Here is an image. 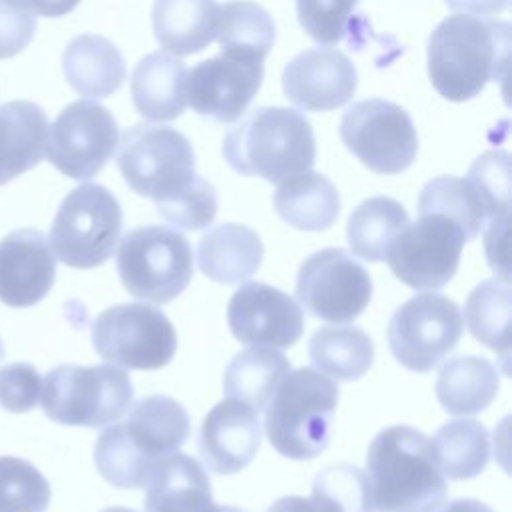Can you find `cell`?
Returning a JSON list of instances; mask_svg holds the SVG:
<instances>
[{"label":"cell","instance_id":"43","mask_svg":"<svg viewBox=\"0 0 512 512\" xmlns=\"http://www.w3.org/2000/svg\"><path fill=\"white\" fill-rule=\"evenodd\" d=\"M506 232H508V218L492 220L486 236V252L490 266L494 270H500L502 278L508 280V268H506Z\"/></svg>","mask_w":512,"mask_h":512},{"label":"cell","instance_id":"7","mask_svg":"<svg viewBox=\"0 0 512 512\" xmlns=\"http://www.w3.org/2000/svg\"><path fill=\"white\" fill-rule=\"evenodd\" d=\"M116 266L124 288L134 298L154 304L174 300L194 274L190 242L166 226L130 230L120 240Z\"/></svg>","mask_w":512,"mask_h":512},{"label":"cell","instance_id":"46","mask_svg":"<svg viewBox=\"0 0 512 512\" xmlns=\"http://www.w3.org/2000/svg\"><path fill=\"white\" fill-rule=\"evenodd\" d=\"M268 512H316L310 498L302 496H284L276 500Z\"/></svg>","mask_w":512,"mask_h":512},{"label":"cell","instance_id":"19","mask_svg":"<svg viewBox=\"0 0 512 512\" xmlns=\"http://www.w3.org/2000/svg\"><path fill=\"white\" fill-rule=\"evenodd\" d=\"M56 280V256L46 236L32 228L0 240V302L24 308L40 302Z\"/></svg>","mask_w":512,"mask_h":512},{"label":"cell","instance_id":"14","mask_svg":"<svg viewBox=\"0 0 512 512\" xmlns=\"http://www.w3.org/2000/svg\"><path fill=\"white\" fill-rule=\"evenodd\" d=\"M466 236L440 214H420L392 240L386 260L392 274L414 290H438L448 284L460 264Z\"/></svg>","mask_w":512,"mask_h":512},{"label":"cell","instance_id":"11","mask_svg":"<svg viewBox=\"0 0 512 512\" xmlns=\"http://www.w3.org/2000/svg\"><path fill=\"white\" fill-rule=\"evenodd\" d=\"M344 146L376 174H400L416 158L418 136L408 112L388 100L352 104L340 120Z\"/></svg>","mask_w":512,"mask_h":512},{"label":"cell","instance_id":"34","mask_svg":"<svg viewBox=\"0 0 512 512\" xmlns=\"http://www.w3.org/2000/svg\"><path fill=\"white\" fill-rule=\"evenodd\" d=\"M510 296V280L492 278L478 284L464 306V318L470 334L500 354L504 362L510 352Z\"/></svg>","mask_w":512,"mask_h":512},{"label":"cell","instance_id":"37","mask_svg":"<svg viewBox=\"0 0 512 512\" xmlns=\"http://www.w3.org/2000/svg\"><path fill=\"white\" fill-rule=\"evenodd\" d=\"M50 484L36 466L22 458L0 456V512H44Z\"/></svg>","mask_w":512,"mask_h":512},{"label":"cell","instance_id":"26","mask_svg":"<svg viewBox=\"0 0 512 512\" xmlns=\"http://www.w3.org/2000/svg\"><path fill=\"white\" fill-rule=\"evenodd\" d=\"M216 0H156L152 8L154 34L160 46L176 56H190L216 40Z\"/></svg>","mask_w":512,"mask_h":512},{"label":"cell","instance_id":"29","mask_svg":"<svg viewBox=\"0 0 512 512\" xmlns=\"http://www.w3.org/2000/svg\"><path fill=\"white\" fill-rule=\"evenodd\" d=\"M216 40L220 42V54L264 62L276 40V26L260 4L230 0L218 10Z\"/></svg>","mask_w":512,"mask_h":512},{"label":"cell","instance_id":"17","mask_svg":"<svg viewBox=\"0 0 512 512\" xmlns=\"http://www.w3.org/2000/svg\"><path fill=\"white\" fill-rule=\"evenodd\" d=\"M228 326L242 344L290 348L302 336L304 314L286 292L264 282H246L228 304Z\"/></svg>","mask_w":512,"mask_h":512},{"label":"cell","instance_id":"9","mask_svg":"<svg viewBox=\"0 0 512 512\" xmlns=\"http://www.w3.org/2000/svg\"><path fill=\"white\" fill-rule=\"evenodd\" d=\"M118 168L126 184L154 204L182 192L198 176L194 150L184 134L170 126L136 124L118 140Z\"/></svg>","mask_w":512,"mask_h":512},{"label":"cell","instance_id":"16","mask_svg":"<svg viewBox=\"0 0 512 512\" xmlns=\"http://www.w3.org/2000/svg\"><path fill=\"white\" fill-rule=\"evenodd\" d=\"M262 78L264 62L218 54L186 72V102L200 116L230 124L246 112Z\"/></svg>","mask_w":512,"mask_h":512},{"label":"cell","instance_id":"1","mask_svg":"<svg viewBox=\"0 0 512 512\" xmlns=\"http://www.w3.org/2000/svg\"><path fill=\"white\" fill-rule=\"evenodd\" d=\"M190 434V418L170 396L138 400L126 420L108 426L94 446L100 476L116 488H144L156 466L178 452Z\"/></svg>","mask_w":512,"mask_h":512},{"label":"cell","instance_id":"5","mask_svg":"<svg viewBox=\"0 0 512 512\" xmlns=\"http://www.w3.org/2000/svg\"><path fill=\"white\" fill-rule=\"evenodd\" d=\"M338 404V386L314 368L288 372L264 412V430L286 458H316L330 440V428Z\"/></svg>","mask_w":512,"mask_h":512},{"label":"cell","instance_id":"39","mask_svg":"<svg viewBox=\"0 0 512 512\" xmlns=\"http://www.w3.org/2000/svg\"><path fill=\"white\" fill-rule=\"evenodd\" d=\"M156 208L170 224L184 230H200L206 228L216 216V190L208 180L196 176L192 184H188L176 196L158 202Z\"/></svg>","mask_w":512,"mask_h":512},{"label":"cell","instance_id":"27","mask_svg":"<svg viewBox=\"0 0 512 512\" xmlns=\"http://www.w3.org/2000/svg\"><path fill=\"white\" fill-rule=\"evenodd\" d=\"M274 208L290 226L306 232L330 228L340 212V194L322 174L306 170L278 182Z\"/></svg>","mask_w":512,"mask_h":512},{"label":"cell","instance_id":"2","mask_svg":"<svg viewBox=\"0 0 512 512\" xmlns=\"http://www.w3.org/2000/svg\"><path fill=\"white\" fill-rule=\"evenodd\" d=\"M510 62V24L454 14L442 20L428 40V74L440 96L464 102L488 82L504 80Z\"/></svg>","mask_w":512,"mask_h":512},{"label":"cell","instance_id":"35","mask_svg":"<svg viewBox=\"0 0 512 512\" xmlns=\"http://www.w3.org/2000/svg\"><path fill=\"white\" fill-rule=\"evenodd\" d=\"M418 214H440L454 220L462 228L466 240L476 238L486 222V212L478 194L466 178L462 180L456 176L430 180L420 192Z\"/></svg>","mask_w":512,"mask_h":512},{"label":"cell","instance_id":"36","mask_svg":"<svg viewBox=\"0 0 512 512\" xmlns=\"http://www.w3.org/2000/svg\"><path fill=\"white\" fill-rule=\"evenodd\" d=\"M316 512H374L366 472L350 464L324 468L312 486Z\"/></svg>","mask_w":512,"mask_h":512},{"label":"cell","instance_id":"18","mask_svg":"<svg viewBox=\"0 0 512 512\" xmlns=\"http://www.w3.org/2000/svg\"><path fill=\"white\" fill-rule=\"evenodd\" d=\"M356 84V66L334 48L304 50L282 72L286 98L308 112H328L348 104Z\"/></svg>","mask_w":512,"mask_h":512},{"label":"cell","instance_id":"31","mask_svg":"<svg viewBox=\"0 0 512 512\" xmlns=\"http://www.w3.org/2000/svg\"><path fill=\"white\" fill-rule=\"evenodd\" d=\"M410 222L400 202L388 196H374L358 204L346 224V236L352 252L364 260H386L392 240Z\"/></svg>","mask_w":512,"mask_h":512},{"label":"cell","instance_id":"30","mask_svg":"<svg viewBox=\"0 0 512 512\" xmlns=\"http://www.w3.org/2000/svg\"><path fill=\"white\" fill-rule=\"evenodd\" d=\"M290 372V362L270 346H250L234 356L224 372V392L254 410L266 408L282 378Z\"/></svg>","mask_w":512,"mask_h":512},{"label":"cell","instance_id":"32","mask_svg":"<svg viewBox=\"0 0 512 512\" xmlns=\"http://www.w3.org/2000/svg\"><path fill=\"white\" fill-rule=\"evenodd\" d=\"M374 358L370 336L356 326H326L310 340V360L318 372L336 380H358Z\"/></svg>","mask_w":512,"mask_h":512},{"label":"cell","instance_id":"49","mask_svg":"<svg viewBox=\"0 0 512 512\" xmlns=\"http://www.w3.org/2000/svg\"><path fill=\"white\" fill-rule=\"evenodd\" d=\"M4 358V346H2V340H0V360Z\"/></svg>","mask_w":512,"mask_h":512},{"label":"cell","instance_id":"15","mask_svg":"<svg viewBox=\"0 0 512 512\" xmlns=\"http://www.w3.org/2000/svg\"><path fill=\"white\" fill-rule=\"evenodd\" d=\"M296 296L312 316L344 324L356 320L368 306L372 280L348 252L326 248L300 266Z\"/></svg>","mask_w":512,"mask_h":512},{"label":"cell","instance_id":"20","mask_svg":"<svg viewBox=\"0 0 512 512\" xmlns=\"http://www.w3.org/2000/svg\"><path fill=\"white\" fill-rule=\"evenodd\" d=\"M198 446L204 464L212 472H240L260 448L258 410L236 398L218 402L202 422Z\"/></svg>","mask_w":512,"mask_h":512},{"label":"cell","instance_id":"24","mask_svg":"<svg viewBox=\"0 0 512 512\" xmlns=\"http://www.w3.org/2000/svg\"><path fill=\"white\" fill-rule=\"evenodd\" d=\"M264 256L260 236L244 224H220L198 242V266L214 282L236 284L256 274Z\"/></svg>","mask_w":512,"mask_h":512},{"label":"cell","instance_id":"22","mask_svg":"<svg viewBox=\"0 0 512 512\" xmlns=\"http://www.w3.org/2000/svg\"><path fill=\"white\" fill-rule=\"evenodd\" d=\"M132 102L148 120H174L186 108V66L176 56L152 52L144 56L130 80Z\"/></svg>","mask_w":512,"mask_h":512},{"label":"cell","instance_id":"25","mask_svg":"<svg viewBox=\"0 0 512 512\" xmlns=\"http://www.w3.org/2000/svg\"><path fill=\"white\" fill-rule=\"evenodd\" d=\"M62 70L68 84L88 98L112 96L126 78L122 54L98 34L76 36L62 54Z\"/></svg>","mask_w":512,"mask_h":512},{"label":"cell","instance_id":"23","mask_svg":"<svg viewBox=\"0 0 512 512\" xmlns=\"http://www.w3.org/2000/svg\"><path fill=\"white\" fill-rule=\"evenodd\" d=\"M48 118L28 100L0 106V186L32 170L44 156Z\"/></svg>","mask_w":512,"mask_h":512},{"label":"cell","instance_id":"41","mask_svg":"<svg viewBox=\"0 0 512 512\" xmlns=\"http://www.w3.org/2000/svg\"><path fill=\"white\" fill-rule=\"evenodd\" d=\"M42 380L38 370L26 362L0 368V406L8 412H28L40 400Z\"/></svg>","mask_w":512,"mask_h":512},{"label":"cell","instance_id":"4","mask_svg":"<svg viewBox=\"0 0 512 512\" xmlns=\"http://www.w3.org/2000/svg\"><path fill=\"white\" fill-rule=\"evenodd\" d=\"M222 154L238 174L278 184L288 176L312 170L316 140L302 112L262 106L228 130Z\"/></svg>","mask_w":512,"mask_h":512},{"label":"cell","instance_id":"6","mask_svg":"<svg viewBox=\"0 0 512 512\" xmlns=\"http://www.w3.org/2000/svg\"><path fill=\"white\" fill-rule=\"evenodd\" d=\"M132 402L130 376L114 366L62 364L52 368L40 390L46 416L64 426L100 428L116 422Z\"/></svg>","mask_w":512,"mask_h":512},{"label":"cell","instance_id":"8","mask_svg":"<svg viewBox=\"0 0 512 512\" xmlns=\"http://www.w3.org/2000/svg\"><path fill=\"white\" fill-rule=\"evenodd\" d=\"M120 230L122 210L116 196L100 184H80L62 200L48 244L66 266L96 268L112 256Z\"/></svg>","mask_w":512,"mask_h":512},{"label":"cell","instance_id":"28","mask_svg":"<svg viewBox=\"0 0 512 512\" xmlns=\"http://www.w3.org/2000/svg\"><path fill=\"white\" fill-rule=\"evenodd\" d=\"M498 370L480 356H458L446 362L436 380L442 408L456 416L478 414L496 398Z\"/></svg>","mask_w":512,"mask_h":512},{"label":"cell","instance_id":"21","mask_svg":"<svg viewBox=\"0 0 512 512\" xmlns=\"http://www.w3.org/2000/svg\"><path fill=\"white\" fill-rule=\"evenodd\" d=\"M146 512H242L212 500L204 468L190 456L174 452L164 458L146 484Z\"/></svg>","mask_w":512,"mask_h":512},{"label":"cell","instance_id":"44","mask_svg":"<svg viewBox=\"0 0 512 512\" xmlns=\"http://www.w3.org/2000/svg\"><path fill=\"white\" fill-rule=\"evenodd\" d=\"M446 6L460 14H500L508 8V0H444Z\"/></svg>","mask_w":512,"mask_h":512},{"label":"cell","instance_id":"38","mask_svg":"<svg viewBox=\"0 0 512 512\" xmlns=\"http://www.w3.org/2000/svg\"><path fill=\"white\" fill-rule=\"evenodd\" d=\"M478 194L486 220L510 216V156L506 152H486L478 156L466 176Z\"/></svg>","mask_w":512,"mask_h":512},{"label":"cell","instance_id":"42","mask_svg":"<svg viewBox=\"0 0 512 512\" xmlns=\"http://www.w3.org/2000/svg\"><path fill=\"white\" fill-rule=\"evenodd\" d=\"M36 32V18L12 0H0V60L20 54Z\"/></svg>","mask_w":512,"mask_h":512},{"label":"cell","instance_id":"48","mask_svg":"<svg viewBox=\"0 0 512 512\" xmlns=\"http://www.w3.org/2000/svg\"><path fill=\"white\" fill-rule=\"evenodd\" d=\"M102 512H134V510H128V508H106Z\"/></svg>","mask_w":512,"mask_h":512},{"label":"cell","instance_id":"33","mask_svg":"<svg viewBox=\"0 0 512 512\" xmlns=\"http://www.w3.org/2000/svg\"><path fill=\"white\" fill-rule=\"evenodd\" d=\"M430 442L440 472L452 480L478 476L490 460L488 432L476 420H450Z\"/></svg>","mask_w":512,"mask_h":512},{"label":"cell","instance_id":"40","mask_svg":"<svg viewBox=\"0 0 512 512\" xmlns=\"http://www.w3.org/2000/svg\"><path fill=\"white\" fill-rule=\"evenodd\" d=\"M358 0H296L298 20L306 34L324 46L338 44Z\"/></svg>","mask_w":512,"mask_h":512},{"label":"cell","instance_id":"45","mask_svg":"<svg viewBox=\"0 0 512 512\" xmlns=\"http://www.w3.org/2000/svg\"><path fill=\"white\" fill-rule=\"evenodd\" d=\"M12 2L24 6L32 14L56 18V16H64V14L72 12L80 0H12Z\"/></svg>","mask_w":512,"mask_h":512},{"label":"cell","instance_id":"13","mask_svg":"<svg viewBox=\"0 0 512 512\" xmlns=\"http://www.w3.org/2000/svg\"><path fill=\"white\" fill-rule=\"evenodd\" d=\"M118 140V124L108 108L94 100H76L48 126L44 152L64 176L88 180L106 166Z\"/></svg>","mask_w":512,"mask_h":512},{"label":"cell","instance_id":"3","mask_svg":"<svg viewBox=\"0 0 512 512\" xmlns=\"http://www.w3.org/2000/svg\"><path fill=\"white\" fill-rule=\"evenodd\" d=\"M366 476L376 512H434L448 494L430 438L412 426H390L372 440Z\"/></svg>","mask_w":512,"mask_h":512},{"label":"cell","instance_id":"12","mask_svg":"<svg viewBox=\"0 0 512 512\" xmlns=\"http://www.w3.org/2000/svg\"><path fill=\"white\" fill-rule=\"evenodd\" d=\"M462 326V312L454 300L422 292L406 300L390 318L388 344L402 366L430 372L456 348Z\"/></svg>","mask_w":512,"mask_h":512},{"label":"cell","instance_id":"10","mask_svg":"<svg viewBox=\"0 0 512 512\" xmlns=\"http://www.w3.org/2000/svg\"><path fill=\"white\" fill-rule=\"evenodd\" d=\"M92 344L110 364L134 370L166 366L176 352L172 322L148 304H118L92 326Z\"/></svg>","mask_w":512,"mask_h":512},{"label":"cell","instance_id":"47","mask_svg":"<svg viewBox=\"0 0 512 512\" xmlns=\"http://www.w3.org/2000/svg\"><path fill=\"white\" fill-rule=\"evenodd\" d=\"M434 512H492V510L484 502L460 498V500H452L450 504L438 506Z\"/></svg>","mask_w":512,"mask_h":512}]
</instances>
